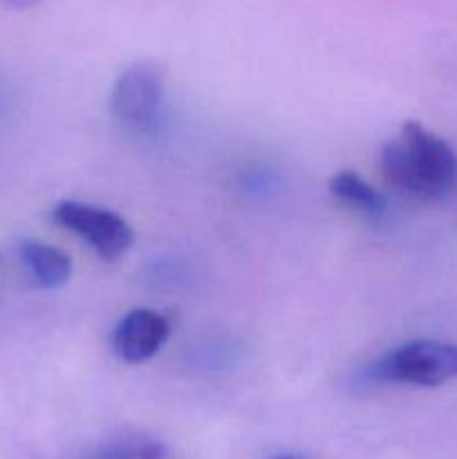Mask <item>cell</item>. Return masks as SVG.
<instances>
[{
	"label": "cell",
	"mask_w": 457,
	"mask_h": 459,
	"mask_svg": "<svg viewBox=\"0 0 457 459\" xmlns=\"http://www.w3.org/2000/svg\"><path fill=\"white\" fill-rule=\"evenodd\" d=\"M330 193L334 200L348 209L357 211L367 220H381L388 211V202L379 191L370 186L366 179L354 170H341L330 179Z\"/></svg>",
	"instance_id": "7"
},
{
	"label": "cell",
	"mask_w": 457,
	"mask_h": 459,
	"mask_svg": "<svg viewBox=\"0 0 457 459\" xmlns=\"http://www.w3.org/2000/svg\"><path fill=\"white\" fill-rule=\"evenodd\" d=\"M370 377L385 384H408L421 388L457 379V345L444 341H410L384 354L370 368Z\"/></svg>",
	"instance_id": "2"
},
{
	"label": "cell",
	"mask_w": 457,
	"mask_h": 459,
	"mask_svg": "<svg viewBox=\"0 0 457 459\" xmlns=\"http://www.w3.org/2000/svg\"><path fill=\"white\" fill-rule=\"evenodd\" d=\"M52 218L58 227L88 242L90 249L108 263L119 260L133 247V227L119 213L103 206L67 200L54 206Z\"/></svg>",
	"instance_id": "4"
},
{
	"label": "cell",
	"mask_w": 457,
	"mask_h": 459,
	"mask_svg": "<svg viewBox=\"0 0 457 459\" xmlns=\"http://www.w3.org/2000/svg\"><path fill=\"white\" fill-rule=\"evenodd\" d=\"M164 99V72L155 63H134L121 72L110 94V115L121 128L143 133L152 128Z\"/></svg>",
	"instance_id": "3"
},
{
	"label": "cell",
	"mask_w": 457,
	"mask_h": 459,
	"mask_svg": "<svg viewBox=\"0 0 457 459\" xmlns=\"http://www.w3.org/2000/svg\"><path fill=\"white\" fill-rule=\"evenodd\" d=\"M168 448L152 437H142V435H130V437L115 439L97 451L85 453L79 459H166Z\"/></svg>",
	"instance_id": "8"
},
{
	"label": "cell",
	"mask_w": 457,
	"mask_h": 459,
	"mask_svg": "<svg viewBox=\"0 0 457 459\" xmlns=\"http://www.w3.org/2000/svg\"><path fill=\"white\" fill-rule=\"evenodd\" d=\"M39 3L40 0H0V4H4L9 9H31Z\"/></svg>",
	"instance_id": "9"
},
{
	"label": "cell",
	"mask_w": 457,
	"mask_h": 459,
	"mask_svg": "<svg viewBox=\"0 0 457 459\" xmlns=\"http://www.w3.org/2000/svg\"><path fill=\"white\" fill-rule=\"evenodd\" d=\"M273 459H305V457H300V455H278Z\"/></svg>",
	"instance_id": "10"
},
{
	"label": "cell",
	"mask_w": 457,
	"mask_h": 459,
	"mask_svg": "<svg viewBox=\"0 0 457 459\" xmlns=\"http://www.w3.org/2000/svg\"><path fill=\"white\" fill-rule=\"evenodd\" d=\"M381 173L394 191L439 202L457 191V152L419 121H406L381 151Z\"/></svg>",
	"instance_id": "1"
},
{
	"label": "cell",
	"mask_w": 457,
	"mask_h": 459,
	"mask_svg": "<svg viewBox=\"0 0 457 459\" xmlns=\"http://www.w3.org/2000/svg\"><path fill=\"white\" fill-rule=\"evenodd\" d=\"M21 260L31 281L43 290L63 287L72 276V260L65 251L39 240H27L21 245Z\"/></svg>",
	"instance_id": "6"
},
{
	"label": "cell",
	"mask_w": 457,
	"mask_h": 459,
	"mask_svg": "<svg viewBox=\"0 0 457 459\" xmlns=\"http://www.w3.org/2000/svg\"><path fill=\"white\" fill-rule=\"evenodd\" d=\"M170 323L155 309H133L112 334V345L125 363H143L155 357L168 341Z\"/></svg>",
	"instance_id": "5"
}]
</instances>
